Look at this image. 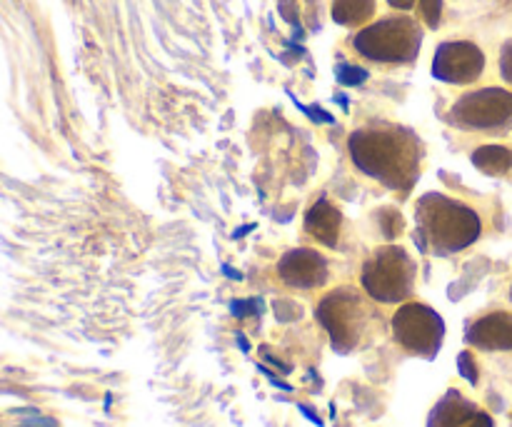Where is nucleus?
Instances as JSON below:
<instances>
[{
    "mask_svg": "<svg viewBox=\"0 0 512 427\" xmlns=\"http://www.w3.org/2000/svg\"><path fill=\"white\" fill-rule=\"evenodd\" d=\"M223 270H225V275H230V278L240 280V273H235V270H230V268H228V265H225V268H223Z\"/></svg>",
    "mask_w": 512,
    "mask_h": 427,
    "instance_id": "nucleus-28",
    "label": "nucleus"
},
{
    "mask_svg": "<svg viewBox=\"0 0 512 427\" xmlns=\"http://www.w3.org/2000/svg\"><path fill=\"white\" fill-rule=\"evenodd\" d=\"M415 220H418V233H415L418 245L423 250L430 248L438 255L465 250L483 233V223L475 210L438 193H428L420 198Z\"/></svg>",
    "mask_w": 512,
    "mask_h": 427,
    "instance_id": "nucleus-2",
    "label": "nucleus"
},
{
    "mask_svg": "<svg viewBox=\"0 0 512 427\" xmlns=\"http://www.w3.org/2000/svg\"><path fill=\"white\" fill-rule=\"evenodd\" d=\"M388 3L393 5V8L408 10V8H413V5H415V0H388Z\"/></svg>",
    "mask_w": 512,
    "mask_h": 427,
    "instance_id": "nucleus-25",
    "label": "nucleus"
},
{
    "mask_svg": "<svg viewBox=\"0 0 512 427\" xmlns=\"http://www.w3.org/2000/svg\"><path fill=\"white\" fill-rule=\"evenodd\" d=\"M423 33L410 18H385L355 35L353 45L360 55L380 63H410L420 53Z\"/></svg>",
    "mask_w": 512,
    "mask_h": 427,
    "instance_id": "nucleus-3",
    "label": "nucleus"
},
{
    "mask_svg": "<svg viewBox=\"0 0 512 427\" xmlns=\"http://www.w3.org/2000/svg\"><path fill=\"white\" fill-rule=\"evenodd\" d=\"M278 273L290 288H318L328 280V263L320 253L308 248L290 250L283 255L278 265Z\"/></svg>",
    "mask_w": 512,
    "mask_h": 427,
    "instance_id": "nucleus-9",
    "label": "nucleus"
},
{
    "mask_svg": "<svg viewBox=\"0 0 512 427\" xmlns=\"http://www.w3.org/2000/svg\"><path fill=\"white\" fill-rule=\"evenodd\" d=\"M428 427H493V420L468 403L458 390H450L430 413Z\"/></svg>",
    "mask_w": 512,
    "mask_h": 427,
    "instance_id": "nucleus-10",
    "label": "nucleus"
},
{
    "mask_svg": "<svg viewBox=\"0 0 512 427\" xmlns=\"http://www.w3.org/2000/svg\"><path fill=\"white\" fill-rule=\"evenodd\" d=\"M258 370H260V373H265V375H268V380H270V383L275 385V388L285 390V393H290V390H293V385H288V383H283V380H278V378H275L273 373H270V370H265L263 365H258Z\"/></svg>",
    "mask_w": 512,
    "mask_h": 427,
    "instance_id": "nucleus-23",
    "label": "nucleus"
},
{
    "mask_svg": "<svg viewBox=\"0 0 512 427\" xmlns=\"http://www.w3.org/2000/svg\"><path fill=\"white\" fill-rule=\"evenodd\" d=\"M375 0H335L333 20L340 25H360L373 15Z\"/></svg>",
    "mask_w": 512,
    "mask_h": 427,
    "instance_id": "nucleus-14",
    "label": "nucleus"
},
{
    "mask_svg": "<svg viewBox=\"0 0 512 427\" xmlns=\"http://www.w3.org/2000/svg\"><path fill=\"white\" fill-rule=\"evenodd\" d=\"M500 70H503V78L512 85V43L503 48V55H500Z\"/></svg>",
    "mask_w": 512,
    "mask_h": 427,
    "instance_id": "nucleus-22",
    "label": "nucleus"
},
{
    "mask_svg": "<svg viewBox=\"0 0 512 427\" xmlns=\"http://www.w3.org/2000/svg\"><path fill=\"white\" fill-rule=\"evenodd\" d=\"M393 333L408 353L430 360L438 355L440 345H443L445 325L443 318L435 310H430L428 305L410 303L395 313Z\"/></svg>",
    "mask_w": 512,
    "mask_h": 427,
    "instance_id": "nucleus-5",
    "label": "nucleus"
},
{
    "mask_svg": "<svg viewBox=\"0 0 512 427\" xmlns=\"http://www.w3.org/2000/svg\"><path fill=\"white\" fill-rule=\"evenodd\" d=\"M450 120L465 130H493L508 125L512 120V93L500 88H483L463 95L453 105Z\"/></svg>",
    "mask_w": 512,
    "mask_h": 427,
    "instance_id": "nucleus-7",
    "label": "nucleus"
},
{
    "mask_svg": "<svg viewBox=\"0 0 512 427\" xmlns=\"http://www.w3.org/2000/svg\"><path fill=\"white\" fill-rule=\"evenodd\" d=\"M510 298H512V290H510Z\"/></svg>",
    "mask_w": 512,
    "mask_h": 427,
    "instance_id": "nucleus-29",
    "label": "nucleus"
},
{
    "mask_svg": "<svg viewBox=\"0 0 512 427\" xmlns=\"http://www.w3.org/2000/svg\"><path fill=\"white\" fill-rule=\"evenodd\" d=\"M335 78H338V83L345 85V88H355V85H363L365 80H368V70L358 68V65L340 63L335 65Z\"/></svg>",
    "mask_w": 512,
    "mask_h": 427,
    "instance_id": "nucleus-15",
    "label": "nucleus"
},
{
    "mask_svg": "<svg viewBox=\"0 0 512 427\" xmlns=\"http://www.w3.org/2000/svg\"><path fill=\"white\" fill-rule=\"evenodd\" d=\"M23 427H55V423H53V420H38V418H35V420H28V423H25Z\"/></svg>",
    "mask_w": 512,
    "mask_h": 427,
    "instance_id": "nucleus-26",
    "label": "nucleus"
},
{
    "mask_svg": "<svg viewBox=\"0 0 512 427\" xmlns=\"http://www.w3.org/2000/svg\"><path fill=\"white\" fill-rule=\"evenodd\" d=\"M350 155L358 170L385 188L408 193L420 175V140L400 125H370L350 135Z\"/></svg>",
    "mask_w": 512,
    "mask_h": 427,
    "instance_id": "nucleus-1",
    "label": "nucleus"
},
{
    "mask_svg": "<svg viewBox=\"0 0 512 427\" xmlns=\"http://www.w3.org/2000/svg\"><path fill=\"white\" fill-rule=\"evenodd\" d=\"M298 410H300V413L305 415V418L310 420V423H313V425H318V427H323V420H320L318 415L313 413V410H310V408H305V405H298Z\"/></svg>",
    "mask_w": 512,
    "mask_h": 427,
    "instance_id": "nucleus-24",
    "label": "nucleus"
},
{
    "mask_svg": "<svg viewBox=\"0 0 512 427\" xmlns=\"http://www.w3.org/2000/svg\"><path fill=\"white\" fill-rule=\"evenodd\" d=\"M238 343H240V350H243V353H248L250 345H248V340H245L243 333H238Z\"/></svg>",
    "mask_w": 512,
    "mask_h": 427,
    "instance_id": "nucleus-27",
    "label": "nucleus"
},
{
    "mask_svg": "<svg viewBox=\"0 0 512 427\" xmlns=\"http://www.w3.org/2000/svg\"><path fill=\"white\" fill-rule=\"evenodd\" d=\"M280 13L288 23H293L298 28V3L295 0H280Z\"/></svg>",
    "mask_w": 512,
    "mask_h": 427,
    "instance_id": "nucleus-21",
    "label": "nucleus"
},
{
    "mask_svg": "<svg viewBox=\"0 0 512 427\" xmlns=\"http://www.w3.org/2000/svg\"><path fill=\"white\" fill-rule=\"evenodd\" d=\"M458 370H460V375L468 380V383H473V385L478 383V365H475L473 355H470L468 350L458 355Z\"/></svg>",
    "mask_w": 512,
    "mask_h": 427,
    "instance_id": "nucleus-19",
    "label": "nucleus"
},
{
    "mask_svg": "<svg viewBox=\"0 0 512 427\" xmlns=\"http://www.w3.org/2000/svg\"><path fill=\"white\" fill-rule=\"evenodd\" d=\"M415 265L410 255L398 245L383 248L363 268V285L370 298L380 303H398L405 300L413 290Z\"/></svg>",
    "mask_w": 512,
    "mask_h": 427,
    "instance_id": "nucleus-4",
    "label": "nucleus"
},
{
    "mask_svg": "<svg viewBox=\"0 0 512 427\" xmlns=\"http://www.w3.org/2000/svg\"><path fill=\"white\" fill-rule=\"evenodd\" d=\"M483 68L485 55L473 43H443L433 60V75L445 83H473Z\"/></svg>",
    "mask_w": 512,
    "mask_h": 427,
    "instance_id": "nucleus-8",
    "label": "nucleus"
},
{
    "mask_svg": "<svg viewBox=\"0 0 512 427\" xmlns=\"http://www.w3.org/2000/svg\"><path fill=\"white\" fill-rule=\"evenodd\" d=\"M315 315L333 338L335 350L348 353L358 345L360 333H363V303H360L358 293H353L350 288L335 290L318 305Z\"/></svg>",
    "mask_w": 512,
    "mask_h": 427,
    "instance_id": "nucleus-6",
    "label": "nucleus"
},
{
    "mask_svg": "<svg viewBox=\"0 0 512 427\" xmlns=\"http://www.w3.org/2000/svg\"><path fill=\"white\" fill-rule=\"evenodd\" d=\"M305 230L328 248H338L340 238V213L328 200H318L305 215Z\"/></svg>",
    "mask_w": 512,
    "mask_h": 427,
    "instance_id": "nucleus-12",
    "label": "nucleus"
},
{
    "mask_svg": "<svg viewBox=\"0 0 512 427\" xmlns=\"http://www.w3.org/2000/svg\"><path fill=\"white\" fill-rule=\"evenodd\" d=\"M440 13H443V0H420V18H423L430 28H438Z\"/></svg>",
    "mask_w": 512,
    "mask_h": 427,
    "instance_id": "nucleus-17",
    "label": "nucleus"
},
{
    "mask_svg": "<svg viewBox=\"0 0 512 427\" xmlns=\"http://www.w3.org/2000/svg\"><path fill=\"white\" fill-rule=\"evenodd\" d=\"M468 343L483 350H512V315L493 313L470 325Z\"/></svg>",
    "mask_w": 512,
    "mask_h": 427,
    "instance_id": "nucleus-11",
    "label": "nucleus"
},
{
    "mask_svg": "<svg viewBox=\"0 0 512 427\" xmlns=\"http://www.w3.org/2000/svg\"><path fill=\"white\" fill-rule=\"evenodd\" d=\"M475 168L488 175H505L512 168V148L505 145H483L473 153Z\"/></svg>",
    "mask_w": 512,
    "mask_h": 427,
    "instance_id": "nucleus-13",
    "label": "nucleus"
},
{
    "mask_svg": "<svg viewBox=\"0 0 512 427\" xmlns=\"http://www.w3.org/2000/svg\"><path fill=\"white\" fill-rule=\"evenodd\" d=\"M230 313L235 318H250V315H260L263 313V300H233L230 303Z\"/></svg>",
    "mask_w": 512,
    "mask_h": 427,
    "instance_id": "nucleus-18",
    "label": "nucleus"
},
{
    "mask_svg": "<svg viewBox=\"0 0 512 427\" xmlns=\"http://www.w3.org/2000/svg\"><path fill=\"white\" fill-rule=\"evenodd\" d=\"M378 218H380V230H383V235L388 240L398 238V235L403 233V215H400L398 210L385 208V210H380Z\"/></svg>",
    "mask_w": 512,
    "mask_h": 427,
    "instance_id": "nucleus-16",
    "label": "nucleus"
},
{
    "mask_svg": "<svg viewBox=\"0 0 512 427\" xmlns=\"http://www.w3.org/2000/svg\"><path fill=\"white\" fill-rule=\"evenodd\" d=\"M295 105H298L300 110H303L305 115H308L310 120H315V123H333V115L330 113H325L323 108H308V105H303V103H298V100H295Z\"/></svg>",
    "mask_w": 512,
    "mask_h": 427,
    "instance_id": "nucleus-20",
    "label": "nucleus"
}]
</instances>
